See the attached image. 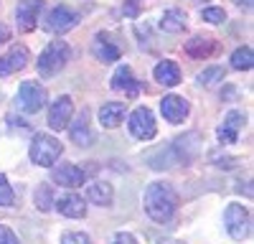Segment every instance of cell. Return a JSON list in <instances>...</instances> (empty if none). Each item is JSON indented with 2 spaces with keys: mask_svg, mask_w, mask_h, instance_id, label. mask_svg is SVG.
<instances>
[{
  "mask_svg": "<svg viewBox=\"0 0 254 244\" xmlns=\"http://www.w3.org/2000/svg\"><path fill=\"white\" fill-rule=\"evenodd\" d=\"M51 178L59 183V186H66V188H76L87 181V173H84L79 166H71V163H54L51 166Z\"/></svg>",
  "mask_w": 254,
  "mask_h": 244,
  "instance_id": "cell-11",
  "label": "cell"
},
{
  "mask_svg": "<svg viewBox=\"0 0 254 244\" xmlns=\"http://www.w3.org/2000/svg\"><path fill=\"white\" fill-rule=\"evenodd\" d=\"M160 28L165 33H181V31H186V13L183 10H176V8L165 10L160 15Z\"/></svg>",
  "mask_w": 254,
  "mask_h": 244,
  "instance_id": "cell-22",
  "label": "cell"
},
{
  "mask_svg": "<svg viewBox=\"0 0 254 244\" xmlns=\"http://www.w3.org/2000/svg\"><path fill=\"white\" fill-rule=\"evenodd\" d=\"M224 79H226V71H224L221 66H208V69H203V71L198 74V84L214 87V84H219V81H224Z\"/></svg>",
  "mask_w": 254,
  "mask_h": 244,
  "instance_id": "cell-24",
  "label": "cell"
},
{
  "mask_svg": "<svg viewBox=\"0 0 254 244\" xmlns=\"http://www.w3.org/2000/svg\"><path fill=\"white\" fill-rule=\"evenodd\" d=\"M239 8H252V0H234Z\"/></svg>",
  "mask_w": 254,
  "mask_h": 244,
  "instance_id": "cell-33",
  "label": "cell"
},
{
  "mask_svg": "<svg viewBox=\"0 0 254 244\" xmlns=\"http://www.w3.org/2000/svg\"><path fill=\"white\" fill-rule=\"evenodd\" d=\"M0 244H18V237L13 229H8L5 224H0Z\"/></svg>",
  "mask_w": 254,
  "mask_h": 244,
  "instance_id": "cell-30",
  "label": "cell"
},
{
  "mask_svg": "<svg viewBox=\"0 0 254 244\" xmlns=\"http://www.w3.org/2000/svg\"><path fill=\"white\" fill-rule=\"evenodd\" d=\"M153 76L163 87H178L181 84V69L176 61H160V64H155Z\"/></svg>",
  "mask_w": 254,
  "mask_h": 244,
  "instance_id": "cell-21",
  "label": "cell"
},
{
  "mask_svg": "<svg viewBox=\"0 0 254 244\" xmlns=\"http://www.w3.org/2000/svg\"><path fill=\"white\" fill-rule=\"evenodd\" d=\"M231 66L237 71H249L254 66V54L249 46H239L234 54H231Z\"/></svg>",
  "mask_w": 254,
  "mask_h": 244,
  "instance_id": "cell-23",
  "label": "cell"
},
{
  "mask_svg": "<svg viewBox=\"0 0 254 244\" xmlns=\"http://www.w3.org/2000/svg\"><path fill=\"white\" fill-rule=\"evenodd\" d=\"M125 117H127L125 102H107V105L99 107V122H102V127H107V130L120 127Z\"/></svg>",
  "mask_w": 254,
  "mask_h": 244,
  "instance_id": "cell-19",
  "label": "cell"
},
{
  "mask_svg": "<svg viewBox=\"0 0 254 244\" xmlns=\"http://www.w3.org/2000/svg\"><path fill=\"white\" fill-rule=\"evenodd\" d=\"M41 10H44V0H20V5L15 10V20L20 31H33L38 26Z\"/></svg>",
  "mask_w": 254,
  "mask_h": 244,
  "instance_id": "cell-10",
  "label": "cell"
},
{
  "mask_svg": "<svg viewBox=\"0 0 254 244\" xmlns=\"http://www.w3.org/2000/svg\"><path fill=\"white\" fill-rule=\"evenodd\" d=\"M46 89L38 84V81H23L20 84V89H18V107L23 110V112H28V115H33V112H38L41 107L46 105Z\"/></svg>",
  "mask_w": 254,
  "mask_h": 244,
  "instance_id": "cell-7",
  "label": "cell"
},
{
  "mask_svg": "<svg viewBox=\"0 0 254 244\" xmlns=\"http://www.w3.org/2000/svg\"><path fill=\"white\" fill-rule=\"evenodd\" d=\"M127 127H130V135L137 140H153L155 137V117L147 107H137L130 112V120H127Z\"/></svg>",
  "mask_w": 254,
  "mask_h": 244,
  "instance_id": "cell-6",
  "label": "cell"
},
{
  "mask_svg": "<svg viewBox=\"0 0 254 244\" xmlns=\"http://www.w3.org/2000/svg\"><path fill=\"white\" fill-rule=\"evenodd\" d=\"M216 49H219L216 38L214 36H206V33H198V36L186 41V54L190 59H208V56L216 54Z\"/></svg>",
  "mask_w": 254,
  "mask_h": 244,
  "instance_id": "cell-17",
  "label": "cell"
},
{
  "mask_svg": "<svg viewBox=\"0 0 254 244\" xmlns=\"http://www.w3.org/2000/svg\"><path fill=\"white\" fill-rule=\"evenodd\" d=\"M76 23H79V13H74L66 5H56V8L49 10V15L44 18L41 26H44V31H49L54 36H64L66 31H71Z\"/></svg>",
  "mask_w": 254,
  "mask_h": 244,
  "instance_id": "cell-4",
  "label": "cell"
},
{
  "mask_svg": "<svg viewBox=\"0 0 254 244\" xmlns=\"http://www.w3.org/2000/svg\"><path fill=\"white\" fill-rule=\"evenodd\" d=\"M61 153H64L61 142H59L54 135H49V132H38V135L31 140L28 155H31V160L36 163V166H41V168H51L54 163L61 158Z\"/></svg>",
  "mask_w": 254,
  "mask_h": 244,
  "instance_id": "cell-3",
  "label": "cell"
},
{
  "mask_svg": "<svg viewBox=\"0 0 254 244\" xmlns=\"http://www.w3.org/2000/svg\"><path fill=\"white\" fill-rule=\"evenodd\" d=\"M145 214L150 216L155 224H165L171 221L176 209H178V193L171 183L165 181H153L145 188Z\"/></svg>",
  "mask_w": 254,
  "mask_h": 244,
  "instance_id": "cell-1",
  "label": "cell"
},
{
  "mask_svg": "<svg viewBox=\"0 0 254 244\" xmlns=\"http://www.w3.org/2000/svg\"><path fill=\"white\" fill-rule=\"evenodd\" d=\"M92 54H94V59L102 61V64H115V61L122 56V49L115 44L110 36L97 33L94 41H92Z\"/></svg>",
  "mask_w": 254,
  "mask_h": 244,
  "instance_id": "cell-15",
  "label": "cell"
},
{
  "mask_svg": "<svg viewBox=\"0 0 254 244\" xmlns=\"http://www.w3.org/2000/svg\"><path fill=\"white\" fill-rule=\"evenodd\" d=\"M69 56H71V49H69L66 41L54 38L51 44L41 51V56H38V74L44 76V79L56 76L64 66L69 64Z\"/></svg>",
  "mask_w": 254,
  "mask_h": 244,
  "instance_id": "cell-2",
  "label": "cell"
},
{
  "mask_svg": "<svg viewBox=\"0 0 254 244\" xmlns=\"http://www.w3.org/2000/svg\"><path fill=\"white\" fill-rule=\"evenodd\" d=\"M160 112L171 125H181L190 112V105H188V99H183L178 94H168V97L160 99Z\"/></svg>",
  "mask_w": 254,
  "mask_h": 244,
  "instance_id": "cell-9",
  "label": "cell"
},
{
  "mask_svg": "<svg viewBox=\"0 0 254 244\" xmlns=\"http://www.w3.org/2000/svg\"><path fill=\"white\" fill-rule=\"evenodd\" d=\"M56 203V211L61 216H69V219H81V216H87V201H84L81 196L76 193H64L59 198H54Z\"/></svg>",
  "mask_w": 254,
  "mask_h": 244,
  "instance_id": "cell-18",
  "label": "cell"
},
{
  "mask_svg": "<svg viewBox=\"0 0 254 244\" xmlns=\"http://www.w3.org/2000/svg\"><path fill=\"white\" fill-rule=\"evenodd\" d=\"M142 13V3L140 0H125L122 3V15L125 18H137Z\"/></svg>",
  "mask_w": 254,
  "mask_h": 244,
  "instance_id": "cell-28",
  "label": "cell"
},
{
  "mask_svg": "<svg viewBox=\"0 0 254 244\" xmlns=\"http://www.w3.org/2000/svg\"><path fill=\"white\" fill-rule=\"evenodd\" d=\"M36 206L41 211H51L54 209V193H51V186H38L36 188Z\"/></svg>",
  "mask_w": 254,
  "mask_h": 244,
  "instance_id": "cell-25",
  "label": "cell"
},
{
  "mask_svg": "<svg viewBox=\"0 0 254 244\" xmlns=\"http://www.w3.org/2000/svg\"><path fill=\"white\" fill-rule=\"evenodd\" d=\"M8 38H10V28L5 23H0V44H5Z\"/></svg>",
  "mask_w": 254,
  "mask_h": 244,
  "instance_id": "cell-32",
  "label": "cell"
},
{
  "mask_svg": "<svg viewBox=\"0 0 254 244\" xmlns=\"http://www.w3.org/2000/svg\"><path fill=\"white\" fill-rule=\"evenodd\" d=\"M244 122H247V117H244L242 112L231 110V112L224 117V122L219 125V130H216L219 140H221V142H226V145H231V142H237V140H239V130L244 127Z\"/></svg>",
  "mask_w": 254,
  "mask_h": 244,
  "instance_id": "cell-16",
  "label": "cell"
},
{
  "mask_svg": "<svg viewBox=\"0 0 254 244\" xmlns=\"http://www.w3.org/2000/svg\"><path fill=\"white\" fill-rule=\"evenodd\" d=\"M71 117H74V102H71L69 94H64V97H59L54 102L51 110H49V127L54 132H59V130H64L69 125Z\"/></svg>",
  "mask_w": 254,
  "mask_h": 244,
  "instance_id": "cell-8",
  "label": "cell"
},
{
  "mask_svg": "<svg viewBox=\"0 0 254 244\" xmlns=\"http://www.w3.org/2000/svg\"><path fill=\"white\" fill-rule=\"evenodd\" d=\"M28 49L26 46H13L8 54L0 56V76H8V74H15L20 69H26L28 66Z\"/></svg>",
  "mask_w": 254,
  "mask_h": 244,
  "instance_id": "cell-13",
  "label": "cell"
},
{
  "mask_svg": "<svg viewBox=\"0 0 254 244\" xmlns=\"http://www.w3.org/2000/svg\"><path fill=\"white\" fill-rule=\"evenodd\" d=\"M112 89L127 94L130 99H135V97L142 92V84H140V79H135L132 69L122 64V66H117V71H115V76H112Z\"/></svg>",
  "mask_w": 254,
  "mask_h": 244,
  "instance_id": "cell-12",
  "label": "cell"
},
{
  "mask_svg": "<svg viewBox=\"0 0 254 244\" xmlns=\"http://www.w3.org/2000/svg\"><path fill=\"white\" fill-rule=\"evenodd\" d=\"M69 135H71V140H74V145H79V148H89L92 142H94V132H92V125H89V112L84 110L74 122H69Z\"/></svg>",
  "mask_w": 254,
  "mask_h": 244,
  "instance_id": "cell-14",
  "label": "cell"
},
{
  "mask_svg": "<svg viewBox=\"0 0 254 244\" xmlns=\"http://www.w3.org/2000/svg\"><path fill=\"white\" fill-rule=\"evenodd\" d=\"M115 242H125V244H132V242H135V237H132V234H127V232H117V234H115Z\"/></svg>",
  "mask_w": 254,
  "mask_h": 244,
  "instance_id": "cell-31",
  "label": "cell"
},
{
  "mask_svg": "<svg viewBox=\"0 0 254 244\" xmlns=\"http://www.w3.org/2000/svg\"><path fill=\"white\" fill-rule=\"evenodd\" d=\"M87 201L94 203V206H112L115 191L107 181H94L87 186Z\"/></svg>",
  "mask_w": 254,
  "mask_h": 244,
  "instance_id": "cell-20",
  "label": "cell"
},
{
  "mask_svg": "<svg viewBox=\"0 0 254 244\" xmlns=\"http://www.w3.org/2000/svg\"><path fill=\"white\" fill-rule=\"evenodd\" d=\"M15 201V193L10 188V183L5 176H0V206H10V203Z\"/></svg>",
  "mask_w": 254,
  "mask_h": 244,
  "instance_id": "cell-26",
  "label": "cell"
},
{
  "mask_svg": "<svg viewBox=\"0 0 254 244\" xmlns=\"http://www.w3.org/2000/svg\"><path fill=\"white\" fill-rule=\"evenodd\" d=\"M249 211L242 206V203H229L226 214H224V224H226V232L231 239H247L252 232V224H249Z\"/></svg>",
  "mask_w": 254,
  "mask_h": 244,
  "instance_id": "cell-5",
  "label": "cell"
},
{
  "mask_svg": "<svg viewBox=\"0 0 254 244\" xmlns=\"http://www.w3.org/2000/svg\"><path fill=\"white\" fill-rule=\"evenodd\" d=\"M61 242L64 244H87L89 242V234H84V232H64L61 234Z\"/></svg>",
  "mask_w": 254,
  "mask_h": 244,
  "instance_id": "cell-29",
  "label": "cell"
},
{
  "mask_svg": "<svg viewBox=\"0 0 254 244\" xmlns=\"http://www.w3.org/2000/svg\"><path fill=\"white\" fill-rule=\"evenodd\" d=\"M201 18L206 20V23L219 26V23H224V20H226V13H224V8H203Z\"/></svg>",
  "mask_w": 254,
  "mask_h": 244,
  "instance_id": "cell-27",
  "label": "cell"
}]
</instances>
